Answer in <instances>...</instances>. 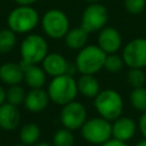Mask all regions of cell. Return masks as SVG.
<instances>
[{
  "label": "cell",
  "instance_id": "1",
  "mask_svg": "<svg viewBox=\"0 0 146 146\" xmlns=\"http://www.w3.org/2000/svg\"><path fill=\"white\" fill-rule=\"evenodd\" d=\"M39 11L33 6H16L7 15V27L16 34H29L40 24Z\"/></svg>",
  "mask_w": 146,
  "mask_h": 146
},
{
  "label": "cell",
  "instance_id": "2",
  "mask_svg": "<svg viewBox=\"0 0 146 146\" xmlns=\"http://www.w3.org/2000/svg\"><path fill=\"white\" fill-rule=\"evenodd\" d=\"M46 90L50 102L59 105L60 107L72 100H75L79 94L76 80L70 74H62L51 78Z\"/></svg>",
  "mask_w": 146,
  "mask_h": 146
},
{
  "label": "cell",
  "instance_id": "3",
  "mask_svg": "<svg viewBox=\"0 0 146 146\" xmlns=\"http://www.w3.org/2000/svg\"><path fill=\"white\" fill-rule=\"evenodd\" d=\"M94 107L99 116L112 122L122 115L124 102L121 94L115 89H103L94 98Z\"/></svg>",
  "mask_w": 146,
  "mask_h": 146
},
{
  "label": "cell",
  "instance_id": "4",
  "mask_svg": "<svg viewBox=\"0 0 146 146\" xmlns=\"http://www.w3.org/2000/svg\"><path fill=\"white\" fill-rule=\"evenodd\" d=\"M49 52L46 38L38 33H29L19 44V56L22 64H41Z\"/></svg>",
  "mask_w": 146,
  "mask_h": 146
},
{
  "label": "cell",
  "instance_id": "5",
  "mask_svg": "<svg viewBox=\"0 0 146 146\" xmlns=\"http://www.w3.org/2000/svg\"><path fill=\"white\" fill-rule=\"evenodd\" d=\"M106 54L97 44H87L75 56L74 65L80 74H96L104 67Z\"/></svg>",
  "mask_w": 146,
  "mask_h": 146
},
{
  "label": "cell",
  "instance_id": "6",
  "mask_svg": "<svg viewBox=\"0 0 146 146\" xmlns=\"http://www.w3.org/2000/svg\"><path fill=\"white\" fill-rule=\"evenodd\" d=\"M42 32L50 39H64L70 27V18L65 11L58 8H50L40 18Z\"/></svg>",
  "mask_w": 146,
  "mask_h": 146
},
{
  "label": "cell",
  "instance_id": "7",
  "mask_svg": "<svg viewBox=\"0 0 146 146\" xmlns=\"http://www.w3.org/2000/svg\"><path fill=\"white\" fill-rule=\"evenodd\" d=\"M80 135L88 144L99 146L112 138V122L99 115L87 119L80 128Z\"/></svg>",
  "mask_w": 146,
  "mask_h": 146
},
{
  "label": "cell",
  "instance_id": "8",
  "mask_svg": "<svg viewBox=\"0 0 146 146\" xmlns=\"http://www.w3.org/2000/svg\"><path fill=\"white\" fill-rule=\"evenodd\" d=\"M108 10L100 2L89 3L82 11L80 26L83 27L89 34L98 33L107 25Z\"/></svg>",
  "mask_w": 146,
  "mask_h": 146
},
{
  "label": "cell",
  "instance_id": "9",
  "mask_svg": "<svg viewBox=\"0 0 146 146\" xmlns=\"http://www.w3.org/2000/svg\"><path fill=\"white\" fill-rule=\"evenodd\" d=\"M88 119V112L86 106L78 102L72 100L62 106L59 112V122L62 127L67 128L72 131L80 130L82 124Z\"/></svg>",
  "mask_w": 146,
  "mask_h": 146
},
{
  "label": "cell",
  "instance_id": "10",
  "mask_svg": "<svg viewBox=\"0 0 146 146\" xmlns=\"http://www.w3.org/2000/svg\"><path fill=\"white\" fill-rule=\"evenodd\" d=\"M121 56L129 68L146 67V38H135L123 47Z\"/></svg>",
  "mask_w": 146,
  "mask_h": 146
},
{
  "label": "cell",
  "instance_id": "11",
  "mask_svg": "<svg viewBox=\"0 0 146 146\" xmlns=\"http://www.w3.org/2000/svg\"><path fill=\"white\" fill-rule=\"evenodd\" d=\"M122 35L114 26H105L97 34V46L106 55L117 52L122 47Z\"/></svg>",
  "mask_w": 146,
  "mask_h": 146
},
{
  "label": "cell",
  "instance_id": "12",
  "mask_svg": "<svg viewBox=\"0 0 146 146\" xmlns=\"http://www.w3.org/2000/svg\"><path fill=\"white\" fill-rule=\"evenodd\" d=\"M137 129L138 124L132 117L121 115L112 121V138L128 143L133 138Z\"/></svg>",
  "mask_w": 146,
  "mask_h": 146
},
{
  "label": "cell",
  "instance_id": "13",
  "mask_svg": "<svg viewBox=\"0 0 146 146\" xmlns=\"http://www.w3.org/2000/svg\"><path fill=\"white\" fill-rule=\"evenodd\" d=\"M70 62L59 52H48L41 62V66L48 76H58L67 74Z\"/></svg>",
  "mask_w": 146,
  "mask_h": 146
},
{
  "label": "cell",
  "instance_id": "14",
  "mask_svg": "<svg viewBox=\"0 0 146 146\" xmlns=\"http://www.w3.org/2000/svg\"><path fill=\"white\" fill-rule=\"evenodd\" d=\"M50 103V98L48 96L47 90L43 88H35L30 89L26 92L24 99V107L31 113H40L44 111Z\"/></svg>",
  "mask_w": 146,
  "mask_h": 146
},
{
  "label": "cell",
  "instance_id": "15",
  "mask_svg": "<svg viewBox=\"0 0 146 146\" xmlns=\"http://www.w3.org/2000/svg\"><path fill=\"white\" fill-rule=\"evenodd\" d=\"M22 115L18 106L9 103L0 105V128L6 131H13L21 124Z\"/></svg>",
  "mask_w": 146,
  "mask_h": 146
},
{
  "label": "cell",
  "instance_id": "16",
  "mask_svg": "<svg viewBox=\"0 0 146 146\" xmlns=\"http://www.w3.org/2000/svg\"><path fill=\"white\" fill-rule=\"evenodd\" d=\"M0 81L7 86L21 84L24 81V70L21 62L2 63L0 65Z\"/></svg>",
  "mask_w": 146,
  "mask_h": 146
},
{
  "label": "cell",
  "instance_id": "17",
  "mask_svg": "<svg viewBox=\"0 0 146 146\" xmlns=\"http://www.w3.org/2000/svg\"><path fill=\"white\" fill-rule=\"evenodd\" d=\"M22 64V63H21ZM24 70V82L30 89L43 88L47 82V74L39 64H22Z\"/></svg>",
  "mask_w": 146,
  "mask_h": 146
},
{
  "label": "cell",
  "instance_id": "18",
  "mask_svg": "<svg viewBox=\"0 0 146 146\" xmlns=\"http://www.w3.org/2000/svg\"><path fill=\"white\" fill-rule=\"evenodd\" d=\"M76 84L79 94L90 99H94L102 90L100 83L94 74H80L79 79L76 80Z\"/></svg>",
  "mask_w": 146,
  "mask_h": 146
},
{
  "label": "cell",
  "instance_id": "19",
  "mask_svg": "<svg viewBox=\"0 0 146 146\" xmlns=\"http://www.w3.org/2000/svg\"><path fill=\"white\" fill-rule=\"evenodd\" d=\"M89 38V33L81 26H76L70 29L66 35L64 36L65 46L71 50H80L84 46H87Z\"/></svg>",
  "mask_w": 146,
  "mask_h": 146
},
{
  "label": "cell",
  "instance_id": "20",
  "mask_svg": "<svg viewBox=\"0 0 146 146\" xmlns=\"http://www.w3.org/2000/svg\"><path fill=\"white\" fill-rule=\"evenodd\" d=\"M41 136V129L40 127L34 122H27L24 123L19 128L18 138L19 141L26 146H33L36 144Z\"/></svg>",
  "mask_w": 146,
  "mask_h": 146
},
{
  "label": "cell",
  "instance_id": "21",
  "mask_svg": "<svg viewBox=\"0 0 146 146\" xmlns=\"http://www.w3.org/2000/svg\"><path fill=\"white\" fill-rule=\"evenodd\" d=\"M17 43V34L9 27L0 30V54H9Z\"/></svg>",
  "mask_w": 146,
  "mask_h": 146
},
{
  "label": "cell",
  "instance_id": "22",
  "mask_svg": "<svg viewBox=\"0 0 146 146\" xmlns=\"http://www.w3.org/2000/svg\"><path fill=\"white\" fill-rule=\"evenodd\" d=\"M51 144L54 146H74L75 138L73 131L64 127L57 129L52 135Z\"/></svg>",
  "mask_w": 146,
  "mask_h": 146
},
{
  "label": "cell",
  "instance_id": "23",
  "mask_svg": "<svg viewBox=\"0 0 146 146\" xmlns=\"http://www.w3.org/2000/svg\"><path fill=\"white\" fill-rule=\"evenodd\" d=\"M129 102L133 110L140 113L146 112V88H133L129 95Z\"/></svg>",
  "mask_w": 146,
  "mask_h": 146
},
{
  "label": "cell",
  "instance_id": "24",
  "mask_svg": "<svg viewBox=\"0 0 146 146\" xmlns=\"http://www.w3.org/2000/svg\"><path fill=\"white\" fill-rule=\"evenodd\" d=\"M124 66H125V64L123 62L122 56L119 55L117 52H115V54L106 55L103 68L108 73H117V72H121Z\"/></svg>",
  "mask_w": 146,
  "mask_h": 146
},
{
  "label": "cell",
  "instance_id": "25",
  "mask_svg": "<svg viewBox=\"0 0 146 146\" xmlns=\"http://www.w3.org/2000/svg\"><path fill=\"white\" fill-rule=\"evenodd\" d=\"M6 91H7V103L13 104L18 107L23 105L25 96H26V91L21 84L9 86V88Z\"/></svg>",
  "mask_w": 146,
  "mask_h": 146
},
{
  "label": "cell",
  "instance_id": "26",
  "mask_svg": "<svg viewBox=\"0 0 146 146\" xmlns=\"http://www.w3.org/2000/svg\"><path fill=\"white\" fill-rule=\"evenodd\" d=\"M125 78H127L128 84L132 89L144 87L146 83V74L143 68H129Z\"/></svg>",
  "mask_w": 146,
  "mask_h": 146
},
{
  "label": "cell",
  "instance_id": "27",
  "mask_svg": "<svg viewBox=\"0 0 146 146\" xmlns=\"http://www.w3.org/2000/svg\"><path fill=\"white\" fill-rule=\"evenodd\" d=\"M125 11L132 16L140 15L146 8V0H123Z\"/></svg>",
  "mask_w": 146,
  "mask_h": 146
},
{
  "label": "cell",
  "instance_id": "28",
  "mask_svg": "<svg viewBox=\"0 0 146 146\" xmlns=\"http://www.w3.org/2000/svg\"><path fill=\"white\" fill-rule=\"evenodd\" d=\"M138 130L141 133V136L144 138H146V112L141 113L139 120H138Z\"/></svg>",
  "mask_w": 146,
  "mask_h": 146
},
{
  "label": "cell",
  "instance_id": "29",
  "mask_svg": "<svg viewBox=\"0 0 146 146\" xmlns=\"http://www.w3.org/2000/svg\"><path fill=\"white\" fill-rule=\"evenodd\" d=\"M99 146H129V145H128V143H125V141H121V140L111 138L110 140L105 141L104 144H102V145H99Z\"/></svg>",
  "mask_w": 146,
  "mask_h": 146
},
{
  "label": "cell",
  "instance_id": "30",
  "mask_svg": "<svg viewBox=\"0 0 146 146\" xmlns=\"http://www.w3.org/2000/svg\"><path fill=\"white\" fill-rule=\"evenodd\" d=\"M39 0H14V2L18 6H33Z\"/></svg>",
  "mask_w": 146,
  "mask_h": 146
},
{
  "label": "cell",
  "instance_id": "31",
  "mask_svg": "<svg viewBox=\"0 0 146 146\" xmlns=\"http://www.w3.org/2000/svg\"><path fill=\"white\" fill-rule=\"evenodd\" d=\"M7 102V91L6 89L0 84V105Z\"/></svg>",
  "mask_w": 146,
  "mask_h": 146
},
{
  "label": "cell",
  "instance_id": "32",
  "mask_svg": "<svg viewBox=\"0 0 146 146\" xmlns=\"http://www.w3.org/2000/svg\"><path fill=\"white\" fill-rule=\"evenodd\" d=\"M33 146H54V145L51 143H47V141H38Z\"/></svg>",
  "mask_w": 146,
  "mask_h": 146
},
{
  "label": "cell",
  "instance_id": "33",
  "mask_svg": "<svg viewBox=\"0 0 146 146\" xmlns=\"http://www.w3.org/2000/svg\"><path fill=\"white\" fill-rule=\"evenodd\" d=\"M135 146H146V138H144V139L139 140Z\"/></svg>",
  "mask_w": 146,
  "mask_h": 146
},
{
  "label": "cell",
  "instance_id": "34",
  "mask_svg": "<svg viewBox=\"0 0 146 146\" xmlns=\"http://www.w3.org/2000/svg\"><path fill=\"white\" fill-rule=\"evenodd\" d=\"M84 2H87L88 5L89 3H96V2H100V0H83Z\"/></svg>",
  "mask_w": 146,
  "mask_h": 146
},
{
  "label": "cell",
  "instance_id": "35",
  "mask_svg": "<svg viewBox=\"0 0 146 146\" xmlns=\"http://www.w3.org/2000/svg\"><path fill=\"white\" fill-rule=\"evenodd\" d=\"M10 146H26V145H24V144H22V143H18V144H13V145H10Z\"/></svg>",
  "mask_w": 146,
  "mask_h": 146
}]
</instances>
